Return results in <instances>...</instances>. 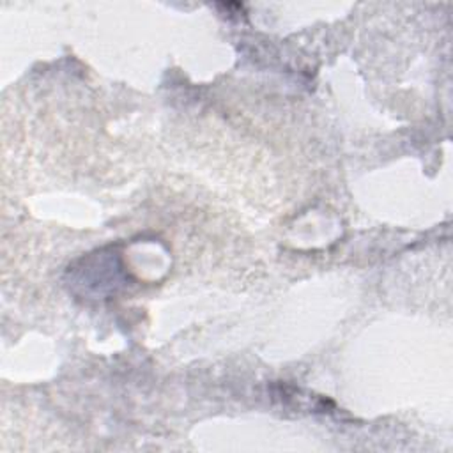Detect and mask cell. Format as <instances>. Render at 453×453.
Segmentation results:
<instances>
[{
  "mask_svg": "<svg viewBox=\"0 0 453 453\" xmlns=\"http://www.w3.org/2000/svg\"><path fill=\"white\" fill-rule=\"evenodd\" d=\"M69 292L83 301H108L119 296L129 283L131 274L119 246H103L76 258L65 269Z\"/></svg>",
  "mask_w": 453,
  "mask_h": 453,
  "instance_id": "cell-1",
  "label": "cell"
}]
</instances>
